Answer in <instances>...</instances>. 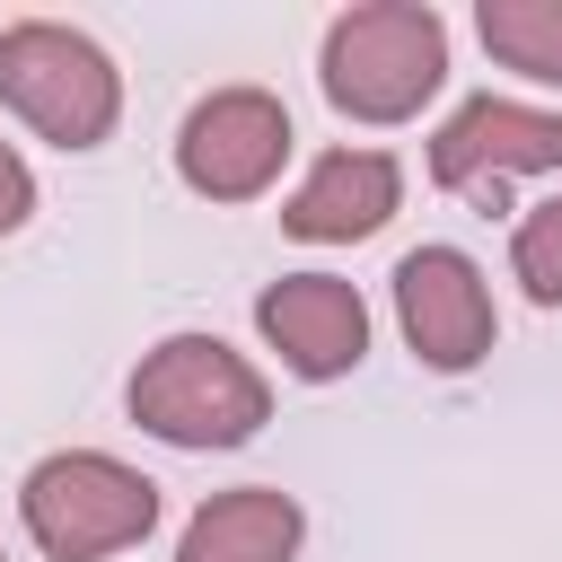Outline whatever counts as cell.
Masks as SVG:
<instances>
[{
    "mask_svg": "<svg viewBox=\"0 0 562 562\" xmlns=\"http://www.w3.org/2000/svg\"><path fill=\"white\" fill-rule=\"evenodd\" d=\"M325 105L351 123H413L448 79V18L422 0H369L325 26Z\"/></svg>",
    "mask_w": 562,
    "mask_h": 562,
    "instance_id": "obj_1",
    "label": "cell"
},
{
    "mask_svg": "<svg viewBox=\"0 0 562 562\" xmlns=\"http://www.w3.org/2000/svg\"><path fill=\"white\" fill-rule=\"evenodd\" d=\"M123 404L167 448H237V439H255L272 422L263 369L246 351H228L220 334H167L158 351H140Z\"/></svg>",
    "mask_w": 562,
    "mask_h": 562,
    "instance_id": "obj_2",
    "label": "cell"
},
{
    "mask_svg": "<svg viewBox=\"0 0 562 562\" xmlns=\"http://www.w3.org/2000/svg\"><path fill=\"white\" fill-rule=\"evenodd\" d=\"M0 105L53 149H97L123 114V70L105 61L97 35L61 18H18L0 26Z\"/></svg>",
    "mask_w": 562,
    "mask_h": 562,
    "instance_id": "obj_3",
    "label": "cell"
},
{
    "mask_svg": "<svg viewBox=\"0 0 562 562\" xmlns=\"http://www.w3.org/2000/svg\"><path fill=\"white\" fill-rule=\"evenodd\" d=\"M18 518L53 562H105L158 527V483L105 448H53L18 483Z\"/></svg>",
    "mask_w": 562,
    "mask_h": 562,
    "instance_id": "obj_4",
    "label": "cell"
},
{
    "mask_svg": "<svg viewBox=\"0 0 562 562\" xmlns=\"http://www.w3.org/2000/svg\"><path fill=\"white\" fill-rule=\"evenodd\" d=\"M290 158V105L272 88H211L176 132V176L202 202H255Z\"/></svg>",
    "mask_w": 562,
    "mask_h": 562,
    "instance_id": "obj_5",
    "label": "cell"
},
{
    "mask_svg": "<svg viewBox=\"0 0 562 562\" xmlns=\"http://www.w3.org/2000/svg\"><path fill=\"white\" fill-rule=\"evenodd\" d=\"M395 325H404V342H413L422 369H439V378L474 369L501 342V307H492L483 263L457 255V246H413L395 263Z\"/></svg>",
    "mask_w": 562,
    "mask_h": 562,
    "instance_id": "obj_6",
    "label": "cell"
},
{
    "mask_svg": "<svg viewBox=\"0 0 562 562\" xmlns=\"http://www.w3.org/2000/svg\"><path fill=\"white\" fill-rule=\"evenodd\" d=\"M255 325L263 342L281 351L290 378L325 386V378H351L369 360V299L342 281V272H281L263 299H255Z\"/></svg>",
    "mask_w": 562,
    "mask_h": 562,
    "instance_id": "obj_7",
    "label": "cell"
},
{
    "mask_svg": "<svg viewBox=\"0 0 562 562\" xmlns=\"http://www.w3.org/2000/svg\"><path fill=\"white\" fill-rule=\"evenodd\" d=\"M544 167H562V114L518 97H465L430 140V176L448 193H492L501 176H544Z\"/></svg>",
    "mask_w": 562,
    "mask_h": 562,
    "instance_id": "obj_8",
    "label": "cell"
},
{
    "mask_svg": "<svg viewBox=\"0 0 562 562\" xmlns=\"http://www.w3.org/2000/svg\"><path fill=\"white\" fill-rule=\"evenodd\" d=\"M395 202H404V167L386 149H325L299 176L281 228L307 237V246H351V237H378L395 220Z\"/></svg>",
    "mask_w": 562,
    "mask_h": 562,
    "instance_id": "obj_9",
    "label": "cell"
},
{
    "mask_svg": "<svg viewBox=\"0 0 562 562\" xmlns=\"http://www.w3.org/2000/svg\"><path fill=\"white\" fill-rule=\"evenodd\" d=\"M299 536H307V518L281 483H237L184 518L176 562H299Z\"/></svg>",
    "mask_w": 562,
    "mask_h": 562,
    "instance_id": "obj_10",
    "label": "cell"
},
{
    "mask_svg": "<svg viewBox=\"0 0 562 562\" xmlns=\"http://www.w3.org/2000/svg\"><path fill=\"white\" fill-rule=\"evenodd\" d=\"M474 26H483L501 70H518L536 88H562V0H483Z\"/></svg>",
    "mask_w": 562,
    "mask_h": 562,
    "instance_id": "obj_11",
    "label": "cell"
},
{
    "mask_svg": "<svg viewBox=\"0 0 562 562\" xmlns=\"http://www.w3.org/2000/svg\"><path fill=\"white\" fill-rule=\"evenodd\" d=\"M509 272H518V290H527L536 307H562V193L536 202V211L518 220V237H509Z\"/></svg>",
    "mask_w": 562,
    "mask_h": 562,
    "instance_id": "obj_12",
    "label": "cell"
},
{
    "mask_svg": "<svg viewBox=\"0 0 562 562\" xmlns=\"http://www.w3.org/2000/svg\"><path fill=\"white\" fill-rule=\"evenodd\" d=\"M26 211H35V176H26V158L0 140V237H18Z\"/></svg>",
    "mask_w": 562,
    "mask_h": 562,
    "instance_id": "obj_13",
    "label": "cell"
},
{
    "mask_svg": "<svg viewBox=\"0 0 562 562\" xmlns=\"http://www.w3.org/2000/svg\"><path fill=\"white\" fill-rule=\"evenodd\" d=\"M0 562H9V553H0Z\"/></svg>",
    "mask_w": 562,
    "mask_h": 562,
    "instance_id": "obj_14",
    "label": "cell"
}]
</instances>
